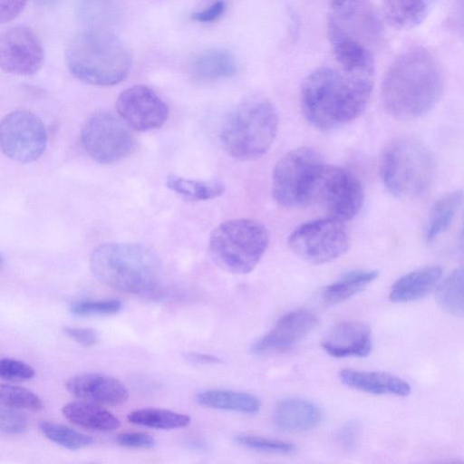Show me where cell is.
Instances as JSON below:
<instances>
[{
	"mask_svg": "<svg viewBox=\"0 0 464 464\" xmlns=\"http://www.w3.org/2000/svg\"><path fill=\"white\" fill-rule=\"evenodd\" d=\"M373 86V73L324 65L303 81L300 104L306 121L328 131L355 120L365 109Z\"/></svg>",
	"mask_w": 464,
	"mask_h": 464,
	"instance_id": "1",
	"label": "cell"
},
{
	"mask_svg": "<svg viewBox=\"0 0 464 464\" xmlns=\"http://www.w3.org/2000/svg\"><path fill=\"white\" fill-rule=\"evenodd\" d=\"M443 90L444 78L435 57L424 48L414 47L393 60L382 80L381 97L391 115L410 120L429 113Z\"/></svg>",
	"mask_w": 464,
	"mask_h": 464,
	"instance_id": "2",
	"label": "cell"
},
{
	"mask_svg": "<svg viewBox=\"0 0 464 464\" xmlns=\"http://www.w3.org/2000/svg\"><path fill=\"white\" fill-rule=\"evenodd\" d=\"M90 267L99 281L118 291L152 300L168 295L161 262L146 246L102 244L92 251Z\"/></svg>",
	"mask_w": 464,
	"mask_h": 464,
	"instance_id": "3",
	"label": "cell"
},
{
	"mask_svg": "<svg viewBox=\"0 0 464 464\" xmlns=\"http://www.w3.org/2000/svg\"><path fill=\"white\" fill-rule=\"evenodd\" d=\"M327 34L339 66L374 72V53L383 40L382 20L368 0H333Z\"/></svg>",
	"mask_w": 464,
	"mask_h": 464,
	"instance_id": "4",
	"label": "cell"
},
{
	"mask_svg": "<svg viewBox=\"0 0 464 464\" xmlns=\"http://www.w3.org/2000/svg\"><path fill=\"white\" fill-rule=\"evenodd\" d=\"M65 61L75 78L95 86L116 85L131 68L125 44L114 33L102 28L78 33L67 46Z\"/></svg>",
	"mask_w": 464,
	"mask_h": 464,
	"instance_id": "5",
	"label": "cell"
},
{
	"mask_svg": "<svg viewBox=\"0 0 464 464\" xmlns=\"http://www.w3.org/2000/svg\"><path fill=\"white\" fill-rule=\"evenodd\" d=\"M278 115L274 104L262 96L247 98L226 118L220 131L225 150L241 160L265 154L274 142Z\"/></svg>",
	"mask_w": 464,
	"mask_h": 464,
	"instance_id": "6",
	"label": "cell"
},
{
	"mask_svg": "<svg viewBox=\"0 0 464 464\" xmlns=\"http://www.w3.org/2000/svg\"><path fill=\"white\" fill-rule=\"evenodd\" d=\"M434 160L428 148L412 138L391 142L380 160V176L386 189L401 198L427 191L434 175Z\"/></svg>",
	"mask_w": 464,
	"mask_h": 464,
	"instance_id": "7",
	"label": "cell"
},
{
	"mask_svg": "<svg viewBox=\"0 0 464 464\" xmlns=\"http://www.w3.org/2000/svg\"><path fill=\"white\" fill-rule=\"evenodd\" d=\"M266 227L251 218L227 220L209 237V253L222 269L233 274H248L256 266L268 246Z\"/></svg>",
	"mask_w": 464,
	"mask_h": 464,
	"instance_id": "8",
	"label": "cell"
},
{
	"mask_svg": "<svg viewBox=\"0 0 464 464\" xmlns=\"http://www.w3.org/2000/svg\"><path fill=\"white\" fill-rule=\"evenodd\" d=\"M364 194L360 180L348 170L321 163L310 182L306 205H318L332 218L345 221L362 208Z\"/></svg>",
	"mask_w": 464,
	"mask_h": 464,
	"instance_id": "9",
	"label": "cell"
},
{
	"mask_svg": "<svg viewBox=\"0 0 464 464\" xmlns=\"http://www.w3.org/2000/svg\"><path fill=\"white\" fill-rule=\"evenodd\" d=\"M290 248L308 263L320 265L343 256L350 237L343 221L327 218L305 222L289 236Z\"/></svg>",
	"mask_w": 464,
	"mask_h": 464,
	"instance_id": "10",
	"label": "cell"
},
{
	"mask_svg": "<svg viewBox=\"0 0 464 464\" xmlns=\"http://www.w3.org/2000/svg\"><path fill=\"white\" fill-rule=\"evenodd\" d=\"M321 163L320 156L311 148H298L285 154L273 170L274 199L285 208L305 206L310 182Z\"/></svg>",
	"mask_w": 464,
	"mask_h": 464,
	"instance_id": "11",
	"label": "cell"
},
{
	"mask_svg": "<svg viewBox=\"0 0 464 464\" xmlns=\"http://www.w3.org/2000/svg\"><path fill=\"white\" fill-rule=\"evenodd\" d=\"M81 141L90 158L98 163L110 164L129 155L134 140L121 119L110 111H99L83 124Z\"/></svg>",
	"mask_w": 464,
	"mask_h": 464,
	"instance_id": "12",
	"label": "cell"
},
{
	"mask_svg": "<svg viewBox=\"0 0 464 464\" xmlns=\"http://www.w3.org/2000/svg\"><path fill=\"white\" fill-rule=\"evenodd\" d=\"M46 143L44 122L29 111H13L0 121V149L14 161L30 163L38 160Z\"/></svg>",
	"mask_w": 464,
	"mask_h": 464,
	"instance_id": "13",
	"label": "cell"
},
{
	"mask_svg": "<svg viewBox=\"0 0 464 464\" xmlns=\"http://www.w3.org/2000/svg\"><path fill=\"white\" fill-rule=\"evenodd\" d=\"M44 63V49L37 35L26 26H14L0 34V69L30 76Z\"/></svg>",
	"mask_w": 464,
	"mask_h": 464,
	"instance_id": "14",
	"label": "cell"
},
{
	"mask_svg": "<svg viewBox=\"0 0 464 464\" xmlns=\"http://www.w3.org/2000/svg\"><path fill=\"white\" fill-rule=\"evenodd\" d=\"M116 108L121 119L140 131L160 128L169 116V108L161 97L141 84L124 90L117 99Z\"/></svg>",
	"mask_w": 464,
	"mask_h": 464,
	"instance_id": "15",
	"label": "cell"
},
{
	"mask_svg": "<svg viewBox=\"0 0 464 464\" xmlns=\"http://www.w3.org/2000/svg\"><path fill=\"white\" fill-rule=\"evenodd\" d=\"M317 324L316 315L307 309H296L282 316L276 325L251 347L256 354L285 353L301 341Z\"/></svg>",
	"mask_w": 464,
	"mask_h": 464,
	"instance_id": "16",
	"label": "cell"
},
{
	"mask_svg": "<svg viewBox=\"0 0 464 464\" xmlns=\"http://www.w3.org/2000/svg\"><path fill=\"white\" fill-rule=\"evenodd\" d=\"M66 389L73 396L99 405H121L129 393L118 379L99 372H82L66 382Z\"/></svg>",
	"mask_w": 464,
	"mask_h": 464,
	"instance_id": "17",
	"label": "cell"
},
{
	"mask_svg": "<svg viewBox=\"0 0 464 464\" xmlns=\"http://www.w3.org/2000/svg\"><path fill=\"white\" fill-rule=\"evenodd\" d=\"M324 350L337 358L366 356L372 348V333L368 324L347 321L336 324L322 343Z\"/></svg>",
	"mask_w": 464,
	"mask_h": 464,
	"instance_id": "18",
	"label": "cell"
},
{
	"mask_svg": "<svg viewBox=\"0 0 464 464\" xmlns=\"http://www.w3.org/2000/svg\"><path fill=\"white\" fill-rule=\"evenodd\" d=\"M273 418L276 425L283 430L304 432L320 424L323 411L318 405L310 401L287 398L276 404Z\"/></svg>",
	"mask_w": 464,
	"mask_h": 464,
	"instance_id": "19",
	"label": "cell"
},
{
	"mask_svg": "<svg viewBox=\"0 0 464 464\" xmlns=\"http://www.w3.org/2000/svg\"><path fill=\"white\" fill-rule=\"evenodd\" d=\"M340 381L348 387L372 394L407 396L411 386L404 380L382 372L345 369L339 373Z\"/></svg>",
	"mask_w": 464,
	"mask_h": 464,
	"instance_id": "20",
	"label": "cell"
},
{
	"mask_svg": "<svg viewBox=\"0 0 464 464\" xmlns=\"http://www.w3.org/2000/svg\"><path fill=\"white\" fill-rule=\"evenodd\" d=\"M442 269L430 266L400 277L392 286L389 299L394 303H409L426 296L439 283Z\"/></svg>",
	"mask_w": 464,
	"mask_h": 464,
	"instance_id": "21",
	"label": "cell"
},
{
	"mask_svg": "<svg viewBox=\"0 0 464 464\" xmlns=\"http://www.w3.org/2000/svg\"><path fill=\"white\" fill-rule=\"evenodd\" d=\"M63 416L76 426L93 431L108 432L119 428L120 420L96 403L74 401L63 407Z\"/></svg>",
	"mask_w": 464,
	"mask_h": 464,
	"instance_id": "22",
	"label": "cell"
},
{
	"mask_svg": "<svg viewBox=\"0 0 464 464\" xmlns=\"http://www.w3.org/2000/svg\"><path fill=\"white\" fill-rule=\"evenodd\" d=\"M438 0H382V7L387 23L398 30L420 25Z\"/></svg>",
	"mask_w": 464,
	"mask_h": 464,
	"instance_id": "23",
	"label": "cell"
},
{
	"mask_svg": "<svg viewBox=\"0 0 464 464\" xmlns=\"http://www.w3.org/2000/svg\"><path fill=\"white\" fill-rule=\"evenodd\" d=\"M192 74L204 81L234 76L237 72L235 56L223 49H209L198 53L190 65Z\"/></svg>",
	"mask_w": 464,
	"mask_h": 464,
	"instance_id": "24",
	"label": "cell"
},
{
	"mask_svg": "<svg viewBox=\"0 0 464 464\" xmlns=\"http://www.w3.org/2000/svg\"><path fill=\"white\" fill-rule=\"evenodd\" d=\"M195 401L204 407L254 414L259 411L261 402L253 394L229 390H207L197 393Z\"/></svg>",
	"mask_w": 464,
	"mask_h": 464,
	"instance_id": "25",
	"label": "cell"
},
{
	"mask_svg": "<svg viewBox=\"0 0 464 464\" xmlns=\"http://www.w3.org/2000/svg\"><path fill=\"white\" fill-rule=\"evenodd\" d=\"M378 277L376 270H353L343 275L334 283L327 285L322 293L324 303L335 304L363 290Z\"/></svg>",
	"mask_w": 464,
	"mask_h": 464,
	"instance_id": "26",
	"label": "cell"
},
{
	"mask_svg": "<svg viewBox=\"0 0 464 464\" xmlns=\"http://www.w3.org/2000/svg\"><path fill=\"white\" fill-rule=\"evenodd\" d=\"M462 198V192L456 190L442 196L434 203L429 216L427 241H433L449 228L461 206Z\"/></svg>",
	"mask_w": 464,
	"mask_h": 464,
	"instance_id": "27",
	"label": "cell"
},
{
	"mask_svg": "<svg viewBox=\"0 0 464 464\" xmlns=\"http://www.w3.org/2000/svg\"><path fill=\"white\" fill-rule=\"evenodd\" d=\"M128 420L135 425L158 430H174L186 427L190 422L189 416L160 408L135 410L128 415Z\"/></svg>",
	"mask_w": 464,
	"mask_h": 464,
	"instance_id": "28",
	"label": "cell"
},
{
	"mask_svg": "<svg viewBox=\"0 0 464 464\" xmlns=\"http://www.w3.org/2000/svg\"><path fill=\"white\" fill-rule=\"evenodd\" d=\"M166 186L174 192L192 199L208 200L219 197L226 189L220 180H197L170 174Z\"/></svg>",
	"mask_w": 464,
	"mask_h": 464,
	"instance_id": "29",
	"label": "cell"
},
{
	"mask_svg": "<svg viewBox=\"0 0 464 464\" xmlns=\"http://www.w3.org/2000/svg\"><path fill=\"white\" fill-rule=\"evenodd\" d=\"M438 304L449 314L463 315V268H456L440 285L436 293Z\"/></svg>",
	"mask_w": 464,
	"mask_h": 464,
	"instance_id": "30",
	"label": "cell"
},
{
	"mask_svg": "<svg viewBox=\"0 0 464 464\" xmlns=\"http://www.w3.org/2000/svg\"><path fill=\"white\" fill-rule=\"evenodd\" d=\"M39 429L48 440L71 450L83 449L93 442L92 437L53 421L43 420L39 424Z\"/></svg>",
	"mask_w": 464,
	"mask_h": 464,
	"instance_id": "31",
	"label": "cell"
},
{
	"mask_svg": "<svg viewBox=\"0 0 464 464\" xmlns=\"http://www.w3.org/2000/svg\"><path fill=\"white\" fill-rule=\"evenodd\" d=\"M0 405L34 411L44 408L42 400L32 391L18 385L0 383Z\"/></svg>",
	"mask_w": 464,
	"mask_h": 464,
	"instance_id": "32",
	"label": "cell"
},
{
	"mask_svg": "<svg viewBox=\"0 0 464 464\" xmlns=\"http://www.w3.org/2000/svg\"><path fill=\"white\" fill-rule=\"evenodd\" d=\"M235 441L242 447L263 453L285 455L295 451V445L290 442L249 434L237 435Z\"/></svg>",
	"mask_w": 464,
	"mask_h": 464,
	"instance_id": "33",
	"label": "cell"
},
{
	"mask_svg": "<svg viewBox=\"0 0 464 464\" xmlns=\"http://www.w3.org/2000/svg\"><path fill=\"white\" fill-rule=\"evenodd\" d=\"M122 304L119 300L79 301L72 304L71 312L74 315L86 317L97 315H111L120 312Z\"/></svg>",
	"mask_w": 464,
	"mask_h": 464,
	"instance_id": "34",
	"label": "cell"
},
{
	"mask_svg": "<svg viewBox=\"0 0 464 464\" xmlns=\"http://www.w3.org/2000/svg\"><path fill=\"white\" fill-rule=\"evenodd\" d=\"M34 374V369L30 364L13 358L0 357V378L22 382L32 379Z\"/></svg>",
	"mask_w": 464,
	"mask_h": 464,
	"instance_id": "35",
	"label": "cell"
},
{
	"mask_svg": "<svg viewBox=\"0 0 464 464\" xmlns=\"http://www.w3.org/2000/svg\"><path fill=\"white\" fill-rule=\"evenodd\" d=\"M27 418L16 409L0 405V431L20 434L27 429Z\"/></svg>",
	"mask_w": 464,
	"mask_h": 464,
	"instance_id": "36",
	"label": "cell"
},
{
	"mask_svg": "<svg viewBox=\"0 0 464 464\" xmlns=\"http://www.w3.org/2000/svg\"><path fill=\"white\" fill-rule=\"evenodd\" d=\"M116 442L127 448L150 449L156 444L154 438L147 432H123L117 435Z\"/></svg>",
	"mask_w": 464,
	"mask_h": 464,
	"instance_id": "37",
	"label": "cell"
},
{
	"mask_svg": "<svg viewBox=\"0 0 464 464\" xmlns=\"http://www.w3.org/2000/svg\"><path fill=\"white\" fill-rule=\"evenodd\" d=\"M64 334L79 344L91 347L97 343L98 334L91 328H80L66 326L63 328Z\"/></svg>",
	"mask_w": 464,
	"mask_h": 464,
	"instance_id": "38",
	"label": "cell"
},
{
	"mask_svg": "<svg viewBox=\"0 0 464 464\" xmlns=\"http://www.w3.org/2000/svg\"><path fill=\"white\" fill-rule=\"evenodd\" d=\"M226 10V2L217 0L207 8L192 14L191 18L199 23H211L222 16Z\"/></svg>",
	"mask_w": 464,
	"mask_h": 464,
	"instance_id": "39",
	"label": "cell"
},
{
	"mask_svg": "<svg viewBox=\"0 0 464 464\" xmlns=\"http://www.w3.org/2000/svg\"><path fill=\"white\" fill-rule=\"evenodd\" d=\"M27 0H0V24L15 19L23 12Z\"/></svg>",
	"mask_w": 464,
	"mask_h": 464,
	"instance_id": "40",
	"label": "cell"
},
{
	"mask_svg": "<svg viewBox=\"0 0 464 464\" xmlns=\"http://www.w3.org/2000/svg\"><path fill=\"white\" fill-rule=\"evenodd\" d=\"M359 427L354 421L344 424L338 435V442L346 450L353 449L357 441Z\"/></svg>",
	"mask_w": 464,
	"mask_h": 464,
	"instance_id": "41",
	"label": "cell"
},
{
	"mask_svg": "<svg viewBox=\"0 0 464 464\" xmlns=\"http://www.w3.org/2000/svg\"><path fill=\"white\" fill-rule=\"evenodd\" d=\"M185 358L188 362L196 364H216L221 362V360L218 357L202 353H188L185 354Z\"/></svg>",
	"mask_w": 464,
	"mask_h": 464,
	"instance_id": "42",
	"label": "cell"
},
{
	"mask_svg": "<svg viewBox=\"0 0 464 464\" xmlns=\"http://www.w3.org/2000/svg\"><path fill=\"white\" fill-rule=\"evenodd\" d=\"M61 0H34L35 4L42 6H50L57 4Z\"/></svg>",
	"mask_w": 464,
	"mask_h": 464,
	"instance_id": "43",
	"label": "cell"
},
{
	"mask_svg": "<svg viewBox=\"0 0 464 464\" xmlns=\"http://www.w3.org/2000/svg\"><path fill=\"white\" fill-rule=\"evenodd\" d=\"M3 265H4V260H3V257L0 255V271H1L2 267H3Z\"/></svg>",
	"mask_w": 464,
	"mask_h": 464,
	"instance_id": "44",
	"label": "cell"
}]
</instances>
